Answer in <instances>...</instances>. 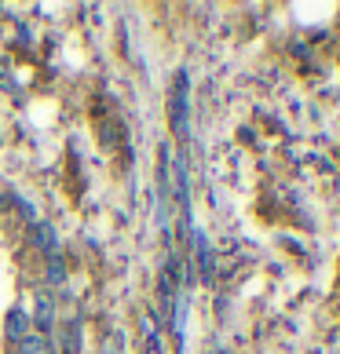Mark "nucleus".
Listing matches in <instances>:
<instances>
[{"label":"nucleus","instance_id":"obj_1","mask_svg":"<svg viewBox=\"0 0 340 354\" xmlns=\"http://www.w3.org/2000/svg\"><path fill=\"white\" fill-rule=\"evenodd\" d=\"M187 73H176V84H172V99H168V117H172V132L179 139H187Z\"/></svg>","mask_w":340,"mask_h":354},{"label":"nucleus","instance_id":"obj_4","mask_svg":"<svg viewBox=\"0 0 340 354\" xmlns=\"http://www.w3.org/2000/svg\"><path fill=\"white\" fill-rule=\"evenodd\" d=\"M19 354H51V344L44 336H22L19 339Z\"/></svg>","mask_w":340,"mask_h":354},{"label":"nucleus","instance_id":"obj_6","mask_svg":"<svg viewBox=\"0 0 340 354\" xmlns=\"http://www.w3.org/2000/svg\"><path fill=\"white\" fill-rule=\"evenodd\" d=\"M8 336H11V339H22V336H26V314H22V310H11V318H8Z\"/></svg>","mask_w":340,"mask_h":354},{"label":"nucleus","instance_id":"obj_7","mask_svg":"<svg viewBox=\"0 0 340 354\" xmlns=\"http://www.w3.org/2000/svg\"><path fill=\"white\" fill-rule=\"evenodd\" d=\"M48 278H51V281H62V263H59V259H51V267H48Z\"/></svg>","mask_w":340,"mask_h":354},{"label":"nucleus","instance_id":"obj_2","mask_svg":"<svg viewBox=\"0 0 340 354\" xmlns=\"http://www.w3.org/2000/svg\"><path fill=\"white\" fill-rule=\"evenodd\" d=\"M51 318H55V307H51L48 296H37V310H33V322L41 325V329L48 333L51 329Z\"/></svg>","mask_w":340,"mask_h":354},{"label":"nucleus","instance_id":"obj_5","mask_svg":"<svg viewBox=\"0 0 340 354\" xmlns=\"http://www.w3.org/2000/svg\"><path fill=\"white\" fill-rule=\"evenodd\" d=\"M198 263H202V278L208 281L213 278V256H208V245H205L202 234H198Z\"/></svg>","mask_w":340,"mask_h":354},{"label":"nucleus","instance_id":"obj_3","mask_svg":"<svg viewBox=\"0 0 340 354\" xmlns=\"http://www.w3.org/2000/svg\"><path fill=\"white\" fill-rule=\"evenodd\" d=\"M33 241L41 245L48 256H55V230H51L48 223H37V227H33Z\"/></svg>","mask_w":340,"mask_h":354}]
</instances>
